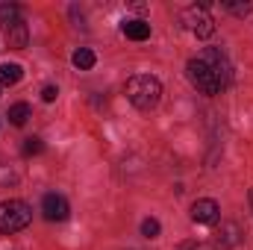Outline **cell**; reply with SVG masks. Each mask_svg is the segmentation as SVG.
Returning a JSON list of instances; mask_svg holds the SVG:
<instances>
[{"label": "cell", "instance_id": "cell-15", "mask_svg": "<svg viewBox=\"0 0 253 250\" xmlns=\"http://www.w3.org/2000/svg\"><path fill=\"white\" fill-rule=\"evenodd\" d=\"M174 250H218V248L209 245V242H194V239H189V242H180Z\"/></svg>", "mask_w": 253, "mask_h": 250}, {"label": "cell", "instance_id": "cell-9", "mask_svg": "<svg viewBox=\"0 0 253 250\" xmlns=\"http://www.w3.org/2000/svg\"><path fill=\"white\" fill-rule=\"evenodd\" d=\"M27 39H30V33H27V24H24V21L6 27V44H9V47L21 50V47H27Z\"/></svg>", "mask_w": 253, "mask_h": 250}, {"label": "cell", "instance_id": "cell-16", "mask_svg": "<svg viewBox=\"0 0 253 250\" xmlns=\"http://www.w3.org/2000/svg\"><path fill=\"white\" fill-rule=\"evenodd\" d=\"M42 150H44L42 138H36V135H33V138H27V141H24V156H36V153H42Z\"/></svg>", "mask_w": 253, "mask_h": 250}, {"label": "cell", "instance_id": "cell-5", "mask_svg": "<svg viewBox=\"0 0 253 250\" xmlns=\"http://www.w3.org/2000/svg\"><path fill=\"white\" fill-rule=\"evenodd\" d=\"M200 59L212 68V74H215V80H218V85H221V91L233 83V68L227 62V56L218 50V47H206L203 53H200Z\"/></svg>", "mask_w": 253, "mask_h": 250}, {"label": "cell", "instance_id": "cell-19", "mask_svg": "<svg viewBox=\"0 0 253 250\" xmlns=\"http://www.w3.org/2000/svg\"><path fill=\"white\" fill-rule=\"evenodd\" d=\"M251 209H253V188H251Z\"/></svg>", "mask_w": 253, "mask_h": 250}, {"label": "cell", "instance_id": "cell-11", "mask_svg": "<svg viewBox=\"0 0 253 250\" xmlns=\"http://www.w3.org/2000/svg\"><path fill=\"white\" fill-rule=\"evenodd\" d=\"M71 62H74V68H80V71H91V68H94V53H91L88 47H80V50L71 56Z\"/></svg>", "mask_w": 253, "mask_h": 250}, {"label": "cell", "instance_id": "cell-12", "mask_svg": "<svg viewBox=\"0 0 253 250\" xmlns=\"http://www.w3.org/2000/svg\"><path fill=\"white\" fill-rule=\"evenodd\" d=\"M18 21H21V9L12 6V3H0V24H3V27H12V24H18Z\"/></svg>", "mask_w": 253, "mask_h": 250}, {"label": "cell", "instance_id": "cell-8", "mask_svg": "<svg viewBox=\"0 0 253 250\" xmlns=\"http://www.w3.org/2000/svg\"><path fill=\"white\" fill-rule=\"evenodd\" d=\"M121 33L126 39H132V42H144V39H150V24L141 21V18H132V21L121 24Z\"/></svg>", "mask_w": 253, "mask_h": 250}, {"label": "cell", "instance_id": "cell-10", "mask_svg": "<svg viewBox=\"0 0 253 250\" xmlns=\"http://www.w3.org/2000/svg\"><path fill=\"white\" fill-rule=\"evenodd\" d=\"M21 77H24L21 65H15V62L0 65V85H15V83H21Z\"/></svg>", "mask_w": 253, "mask_h": 250}, {"label": "cell", "instance_id": "cell-6", "mask_svg": "<svg viewBox=\"0 0 253 250\" xmlns=\"http://www.w3.org/2000/svg\"><path fill=\"white\" fill-rule=\"evenodd\" d=\"M218 218H221V206L212 197H200V200L191 203V221L194 224L212 227V224H218Z\"/></svg>", "mask_w": 253, "mask_h": 250}, {"label": "cell", "instance_id": "cell-14", "mask_svg": "<svg viewBox=\"0 0 253 250\" xmlns=\"http://www.w3.org/2000/svg\"><path fill=\"white\" fill-rule=\"evenodd\" d=\"M159 233H162V227H159L156 218H147V221L141 224V236H144V239H156Z\"/></svg>", "mask_w": 253, "mask_h": 250}, {"label": "cell", "instance_id": "cell-7", "mask_svg": "<svg viewBox=\"0 0 253 250\" xmlns=\"http://www.w3.org/2000/svg\"><path fill=\"white\" fill-rule=\"evenodd\" d=\"M42 212H44V218L47 221H65L68 218V212H71V206H68V200H65L62 194H44L42 197Z\"/></svg>", "mask_w": 253, "mask_h": 250}, {"label": "cell", "instance_id": "cell-13", "mask_svg": "<svg viewBox=\"0 0 253 250\" xmlns=\"http://www.w3.org/2000/svg\"><path fill=\"white\" fill-rule=\"evenodd\" d=\"M27 118H30V106L27 103H15V106H9V121L15 126H24L27 124Z\"/></svg>", "mask_w": 253, "mask_h": 250}, {"label": "cell", "instance_id": "cell-17", "mask_svg": "<svg viewBox=\"0 0 253 250\" xmlns=\"http://www.w3.org/2000/svg\"><path fill=\"white\" fill-rule=\"evenodd\" d=\"M224 9H230L233 15H251L253 3H224Z\"/></svg>", "mask_w": 253, "mask_h": 250}, {"label": "cell", "instance_id": "cell-3", "mask_svg": "<svg viewBox=\"0 0 253 250\" xmlns=\"http://www.w3.org/2000/svg\"><path fill=\"white\" fill-rule=\"evenodd\" d=\"M186 77H189V83L200 91V94H221V85H218L212 68L203 62L200 56L189 59V65H186Z\"/></svg>", "mask_w": 253, "mask_h": 250}, {"label": "cell", "instance_id": "cell-2", "mask_svg": "<svg viewBox=\"0 0 253 250\" xmlns=\"http://www.w3.org/2000/svg\"><path fill=\"white\" fill-rule=\"evenodd\" d=\"M30 221H33L30 203H24V200H18V197H9V200L0 203V233H18V230H24Z\"/></svg>", "mask_w": 253, "mask_h": 250}, {"label": "cell", "instance_id": "cell-1", "mask_svg": "<svg viewBox=\"0 0 253 250\" xmlns=\"http://www.w3.org/2000/svg\"><path fill=\"white\" fill-rule=\"evenodd\" d=\"M126 100L141 109V112H150L159 100H162V83L150 74H135L126 80Z\"/></svg>", "mask_w": 253, "mask_h": 250}, {"label": "cell", "instance_id": "cell-18", "mask_svg": "<svg viewBox=\"0 0 253 250\" xmlns=\"http://www.w3.org/2000/svg\"><path fill=\"white\" fill-rule=\"evenodd\" d=\"M56 94H59V91H56V85H44V88H42V100H44V103H53V100H56Z\"/></svg>", "mask_w": 253, "mask_h": 250}, {"label": "cell", "instance_id": "cell-4", "mask_svg": "<svg viewBox=\"0 0 253 250\" xmlns=\"http://www.w3.org/2000/svg\"><path fill=\"white\" fill-rule=\"evenodd\" d=\"M183 24L189 27V33H194L197 39L215 36V21H212V15L206 12V6H189V9L183 12Z\"/></svg>", "mask_w": 253, "mask_h": 250}]
</instances>
